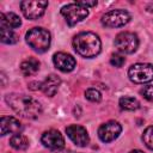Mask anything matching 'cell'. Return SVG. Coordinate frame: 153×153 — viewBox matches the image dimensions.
Masks as SVG:
<instances>
[{
  "instance_id": "cell-21",
  "label": "cell",
  "mask_w": 153,
  "mask_h": 153,
  "mask_svg": "<svg viewBox=\"0 0 153 153\" xmlns=\"http://www.w3.org/2000/svg\"><path fill=\"white\" fill-rule=\"evenodd\" d=\"M85 97H86V99H88L90 102H94V103H98V102L102 100V94H100V92H99L98 90H96V88H88V90H86Z\"/></svg>"
},
{
  "instance_id": "cell-17",
  "label": "cell",
  "mask_w": 153,
  "mask_h": 153,
  "mask_svg": "<svg viewBox=\"0 0 153 153\" xmlns=\"http://www.w3.org/2000/svg\"><path fill=\"white\" fill-rule=\"evenodd\" d=\"M0 38L2 43L6 44H14L18 42V35L10 27L0 26Z\"/></svg>"
},
{
  "instance_id": "cell-15",
  "label": "cell",
  "mask_w": 153,
  "mask_h": 153,
  "mask_svg": "<svg viewBox=\"0 0 153 153\" xmlns=\"http://www.w3.org/2000/svg\"><path fill=\"white\" fill-rule=\"evenodd\" d=\"M22 25L20 18L16 13H0V26H6L10 29H17Z\"/></svg>"
},
{
  "instance_id": "cell-9",
  "label": "cell",
  "mask_w": 153,
  "mask_h": 153,
  "mask_svg": "<svg viewBox=\"0 0 153 153\" xmlns=\"http://www.w3.org/2000/svg\"><path fill=\"white\" fill-rule=\"evenodd\" d=\"M122 131V127L116 121H109L104 124H102L98 129V136L103 142H111Z\"/></svg>"
},
{
  "instance_id": "cell-7",
  "label": "cell",
  "mask_w": 153,
  "mask_h": 153,
  "mask_svg": "<svg viewBox=\"0 0 153 153\" xmlns=\"http://www.w3.org/2000/svg\"><path fill=\"white\" fill-rule=\"evenodd\" d=\"M130 22V14L124 10H111L102 17V24L106 27H121Z\"/></svg>"
},
{
  "instance_id": "cell-6",
  "label": "cell",
  "mask_w": 153,
  "mask_h": 153,
  "mask_svg": "<svg viewBox=\"0 0 153 153\" xmlns=\"http://www.w3.org/2000/svg\"><path fill=\"white\" fill-rule=\"evenodd\" d=\"M115 47L124 54H133L139 47V38L133 32H121L115 38Z\"/></svg>"
},
{
  "instance_id": "cell-2",
  "label": "cell",
  "mask_w": 153,
  "mask_h": 153,
  "mask_svg": "<svg viewBox=\"0 0 153 153\" xmlns=\"http://www.w3.org/2000/svg\"><path fill=\"white\" fill-rule=\"evenodd\" d=\"M73 47L75 51L82 57H96L102 49V42L98 35L86 31L80 32L73 38Z\"/></svg>"
},
{
  "instance_id": "cell-5",
  "label": "cell",
  "mask_w": 153,
  "mask_h": 153,
  "mask_svg": "<svg viewBox=\"0 0 153 153\" xmlns=\"http://www.w3.org/2000/svg\"><path fill=\"white\" fill-rule=\"evenodd\" d=\"M129 79L135 84H145L153 80V65L135 63L128 71Z\"/></svg>"
},
{
  "instance_id": "cell-22",
  "label": "cell",
  "mask_w": 153,
  "mask_h": 153,
  "mask_svg": "<svg viewBox=\"0 0 153 153\" xmlns=\"http://www.w3.org/2000/svg\"><path fill=\"white\" fill-rule=\"evenodd\" d=\"M140 94H141L145 99H147V100H149V102H153V85L143 86V87L141 88V91H140Z\"/></svg>"
},
{
  "instance_id": "cell-20",
  "label": "cell",
  "mask_w": 153,
  "mask_h": 153,
  "mask_svg": "<svg viewBox=\"0 0 153 153\" xmlns=\"http://www.w3.org/2000/svg\"><path fill=\"white\" fill-rule=\"evenodd\" d=\"M142 141H143V143H145L149 149L153 151V126L147 127V128L145 129V131H143V134H142Z\"/></svg>"
},
{
  "instance_id": "cell-11",
  "label": "cell",
  "mask_w": 153,
  "mask_h": 153,
  "mask_svg": "<svg viewBox=\"0 0 153 153\" xmlns=\"http://www.w3.org/2000/svg\"><path fill=\"white\" fill-rule=\"evenodd\" d=\"M66 133L68 135V137L79 147H85L88 141H90V137H88V134H87V130L79 126V124H71L66 128Z\"/></svg>"
},
{
  "instance_id": "cell-18",
  "label": "cell",
  "mask_w": 153,
  "mask_h": 153,
  "mask_svg": "<svg viewBox=\"0 0 153 153\" xmlns=\"http://www.w3.org/2000/svg\"><path fill=\"white\" fill-rule=\"evenodd\" d=\"M10 145L17 151H24L29 147V139L23 134H14L10 139Z\"/></svg>"
},
{
  "instance_id": "cell-24",
  "label": "cell",
  "mask_w": 153,
  "mask_h": 153,
  "mask_svg": "<svg viewBox=\"0 0 153 153\" xmlns=\"http://www.w3.org/2000/svg\"><path fill=\"white\" fill-rule=\"evenodd\" d=\"M81 5H84L85 7H92L97 5V1H79Z\"/></svg>"
},
{
  "instance_id": "cell-16",
  "label": "cell",
  "mask_w": 153,
  "mask_h": 153,
  "mask_svg": "<svg viewBox=\"0 0 153 153\" xmlns=\"http://www.w3.org/2000/svg\"><path fill=\"white\" fill-rule=\"evenodd\" d=\"M39 69V61L35 57H29L20 63V71L24 75H32Z\"/></svg>"
},
{
  "instance_id": "cell-14",
  "label": "cell",
  "mask_w": 153,
  "mask_h": 153,
  "mask_svg": "<svg viewBox=\"0 0 153 153\" xmlns=\"http://www.w3.org/2000/svg\"><path fill=\"white\" fill-rule=\"evenodd\" d=\"M61 84V79L55 75V74H50L45 78V80L42 82V87L41 90L43 91L44 94L49 96V97H53L55 96V93L57 92L59 90V86Z\"/></svg>"
},
{
  "instance_id": "cell-4",
  "label": "cell",
  "mask_w": 153,
  "mask_h": 153,
  "mask_svg": "<svg viewBox=\"0 0 153 153\" xmlns=\"http://www.w3.org/2000/svg\"><path fill=\"white\" fill-rule=\"evenodd\" d=\"M61 14L66 18V22L69 26L75 25L76 23L84 20L88 16V8L81 5L79 1L68 4L61 8Z\"/></svg>"
},
{
  "instance_id": "cell-25",
  "label": "cell",
  "mask_w": 153,
  "mask_h": 153,
  "mask_svg": "<svg viewBox=\"0 0 153 153\" xmlns=\"http://www.w3.org/2000/svg\"><path fill=\"white\" fill-rule=\"evenodd\" d=\"M129 153H143L142 151H140V149H134V151H130Z\"/></svg>"
},
{
  "instance_id": "cell-3",
  "label": "cell",
  "mask_w": 153,
  "mask_h": 153,
  "mask_svg": "<svg viewBox=\"0 0 153 153\" xmlns=\"http://www.w3.org/2000/svg\"><path fill=\"white\" fill-rule=\"evenodd\" d=\"M26 43L37 53H44L50 47V33L43 27L30 29L25 35Z\"/></svg>"
},
{
  "instance_id": "cell-19",
  "label": "cell",
  "mask_w": 153,
  "mask_h": 153,
  "mask_svg": "<svg viewBox=\"0 0 153 153\" xmlns=\"http://www.w3.org/2000/svg\"><path fill=\"white\" fill-rule=\"evenodd\" d=\"M120 106L123 109V110H127V111H134L136 109L140 108V103L136 98L134 97H129V96H124V97H121L120 98Z\"/></svg>"
},
{
  "instance_id": "cell-23",
  "label": "cell",
  "mask_w": 153,
  "mask_h": 153,
  "mask_svg": "<svg viewBox=\"0 0 153 153\" xmlns=\"http://www.w3.org/2000/svg\"><path fill=\"white\" fill-rule=\"evenodd\" d=\"M126 62V59L120 54H112L110 57V63L115 67H122Z\"/></svg>"
},
{
  "instance_id": "cell-10",
  "label": "cell",
  "mask_w": 153,
  "mask_h": 153,
  "mask_svg": "<svg viewBox=\"0 0 153 153\" xmlns=\"http://www.w3.org/2000/svg\"><path fill=\"white\" fill-rule=\"evenodd\" d=\"M41 142L44 147L53 149V151H60L65 146V139L60 134L59 130L51 129L48 131H44L41 136Z\"/></svg>"
},
{
  "instance_id": "cell-13",
  "label": "cell",
  "mask_w": 153,
  "mask_h": 153,
  "mask_svg": "<svg viewBox=\"0 0 153 153\" xmlns=\"http://www.w3.org/2000/svg\"><path fill=\"white\" fill-rule=\"evenodd\" d=\"M0 128H1V135L6 134H19L23 130L22 123L11 116H2L0 120Z\"/></svg>"
},
{
  "instance_id": "cell-12",
  "label": "cell",
  "mask_w": 153,
  "mask_h": 153,
  "mask_svg": "<svg viewBox=\"0 0 153 153\" xmlns=\"http://www.w3.org/2000/svg\"><path fill=\"white\" fill-rule=\"evenodd\" d=\"M53 62H54L55 67L57 69H60L61 72H71L75 68V65H76L75 59L71 54L62 53V51L54 54Z\"/></svg>"
},
{
  "instance_id": "cell-8",
  "label": "cell",
  "mask_w": 153,
  "mask_h": 153,
  "mask_svg": "<svg viewBox=\"0 0 153 153\" xmlns=\"http://www.w3.org/2000/svg\"><path fill=\"white\" fill-rule=\"evenodd\" d=\"M48 6V1H31V0H24L20 2V8L25 18L27 19H38L43 16L45 8Z\"/></svg>"
},
{
  "instance_id": "cell-1",
  "label": "cell",
  "mask_w": 153,
  "mask_h": 153,
  "mask_svg": "<svg viewBox=\"0 0 153 153\" xmlns=\"http://www.w3.org/2000/svg\"><path fill=\"white\" fill-rule=\"evenodd\" d=\"M6 102L16 114L27 120H35L42 112V106L38 103V100L25 94H7Z\"/></svg>"
}]
</instances>
